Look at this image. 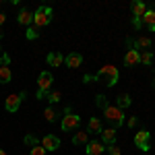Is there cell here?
Listing matches in <instances>:
<instances>
[{"label":"cell","mask_w":155,"mask_h":155,"mask_svg":"<svg viewBox=\"0 0 155 155\" xmlns=\"http://www.w3.org/2000/svg\"><path fill=\"white\" fill-rule=\"evenodd\" d=\"M130 106V95L128 93H120L118 97H116V107H120V110H124V107Z\"/></svg>","instance_id":"cell-21"},{"label":"cell","mask_w":155,"mask_h":155,"mask_svg":"<svg viewBox=\"0 0 155 155\" xmlns=\"http://www.w3.org/2000/svg\"><path fill=\"white\" fill-rule=\"evenodd\" d=\"M44 118L48 120V122H56V118H58V112H56L54 107H48V110L44 112Z\"/></svg>","instance_id":"cell-24"},{"label":"cell","mask_w":155,"mask_h":155,"mask_svg":"<svg viewBox=\"0 0 155 155\" xmlns=\"http://www.w3.org/2000/svg\"><path fill=\"white\" fill-rule=\"evenodd\" d=\"M91 79H101V81H106L107 87H114V85L118 83V79H120V72L118 68L114 66V64H106V66H101L99 68V72H97L95 77H85V81H91Z\"/></svg>","instance_id":"cell-1"},{"label":"cell","mask_w":155,"mask_h":155,"mask_svg":"<svg viewBox=\"0 0 155 155\" xmlns=\"http://www.w3.org/2000/svg\"><path fill=\"white\" fill-rule=\"evenodd\" d=\"M106 151V147L101 141H89L87 143V155H101Z\"/></svg>","instance_id":"cell-11"},{"label":"cell","mask_w":155,"mask_h":155,"mask_svg":"<svg viewBox=\"0 0 155 155\" xmlns=\"http://www.w3.org/2000/svg\"><path fill=\"white\" fill-rule=\"evenodd\" d=\"M104 116H106L107 122H112L114 126H122L124 124V110H120L116 106H107L104 110Z\"/></svg>","instance_id":"cell-3"},{"label":"cell","mask_w":155,"mask_h":155,"mask_svg":"<svg viewBox=\"0 0 155 155\" xmlns=\"http://www.w3.org/2000/svg\"><path fill=\"white\" fill-rule=\"evenodd\" d=\"M95 106L101 107V110H106V107L110 106V104H107V97H106V95H97V97H95Z\"/></svg>","instance_id":"cell-25"},{"label":"cell","mask_w":155,"mask_h":155,"mask_svg":"<svg viewBox=\"0 0 155 155\" xmlns=\"http://www.w3.org/2000/svg\"><path fill=\"white\" fill-rule=\"evenodd\" d=\"M139 62H141V58H139V50L128 48L126 56H124V64H126V66H137Z\"/></svg>","instance_id":"cell-10"},{"label":"cell","mask_w":155,"mask_h":155,"mask_svg":"<svg viewBox=\"0 0 155 155\" xmlns=\"http://www.w3.org/2000/svg\"><path fill=\"white\" fill-rule=\"evenodd\" d=\"M17 23H21V25H33V12L31 11H27V8H23V11L19 12V17H17Z\"/></svg>","instance_id":"cell-15"},{"label":"cell","mask_w":155,"mask_h":155,"mask_svg":"<svg viewBox=\"0 0 155 155\" xmlns=\"http://www.w3.org/2000/svg\"><path fill=\"white\" fill-rule=\"evenodd\" d=\"M52 8L50 6H39L35 12H33V25H35L37 29L39 27H46V25H50V21H52Z\"/></svg>","instance_id":"cell-2"},{"label":"cell","mask_w":155,"mask_h":155,"mask_svg":"<svg viewBox=\"0 0 155 155\" xmlns=\"http://www.w3.org/2000/svg\"><path fill=\"white\" fill-rule=\"evenodd\" d=\"M29 155H46V149H44L41 145H37V147L31 149V153H29Z\"/></svg>","instance_id":"cell-29"},{"label":"cell","mask_w":155,"mask_h":155,"mask_svg":"<svg viewBox=\"0 0 155 155\" xmlns=\"http://www.w3.org/2000/svg\"><path fill=\"white\" fill-rule=\"evenodd\" d=\"M134 145L143 151V153H149V130H139L134 134Z\"/></svg>","instance_id":"cell-6"},{"label":"cell","mask_w":155,"mask_h":155,"mask_svg":"<svg viewBox=\"0 0 155 155\" xmlns=\"http://www.w3.org/2000/svg\"><path fill=\"white\" fill-rule=\"evenodd\" d=\"M0 52H2V46H0Z\"/></svg>","instance_id":"cell-35"},{"label":"cell","mask_w":155,"mask_h":155,"mask_svg":"<svg viewBox=\"0 0 155 155\" xmlns=\"http://www.w3.org/2000/svg\"><path fill=\"white\" fill-rule=\"evenodd\" d=\"M41 147H44L46 151H56L60 147V139L54 137V134H46V137L41 139Z\"/></svg>","instance_id":"cell-8"},{"label":"cell","mask_w":155,"mask_h":155,"mask_svg":"<svg viewBox=\"0 0 155 155\" xmlns=\"http://www.w3.org/2000/svg\"><path fill=\"white\" fill-rule=\"evenodd\" d=\"M141 21H143L145 27H149V31H155V11L153 8H147V12L141 17Z\"/></svg>","instance_id":"cell-12"},{"label":"cell","mask_w":155,"mask_h":155,"mask_svg":"<svg viewBox=\"0 0 155 155\" xmlns=\"http://www.w3.org/2000/svg\"><path fill=\"white\" fill-rule=\"evenodd\" d=\"M101 130H104V126H101V122H99V118H89V124H87V132H95V134H101Z\"/></svg>","instance_id":"cell-18"},{"label":"cell","mask_w":155,"mask_h":155,"mask_svg":"<svg viewBox=\"0 0 155 155\" xmlns=\"http://www.w3.org/2000/svg\"><path fill=\"white\" fill-rule=\"evenodd\" d=\"M8 62H11V58L6 54H2V66H8Z\"/></svg>","instance_id":"cell-32"},{"label":"cell","mask_w":155,"mask_h":155,"mask_svg":"<svg viewBox=\"0 0 155 155\" xmlns=\"http://www.w3.org/2000/svg\"><path fill=\"white\" fill-rule=\"evenodd\" d=\"M99 137H101V143L114 145V141H116V128H104Z\"/></svg>","instance_id":"cell-16"},{"label":"cell","mask_w":155,"mask_h":155,"mask_svg":"<svg viewBox=\"0 0 155 155\" xmlns=\"http://www.w3.org/2000/svg\"><path fill=\"white\" fill-rule=\"evenodd\" d=\"M79 124H81V116H77V114H72L71 107H66V116L62 118V130L68 132V130H74V128H79Z\"/></svg>","instance_id":"cell-5"},{"label":"cell","mask_w":155,"mask_h":155,"mask_svg":"<svg viewBox=\"0 0 155 155\" xmlns=\"http://www.w3.org/2000/svg\"><path fill=\"white\" fill-rule=\"evenodd\" d=\"M46 62H48L50 66L58 68V66H62V64H64V56H62L60 52H52V54H48V56H46Z\"/></svg>","instance_id":"cell-13"},{"label":"cell","mask_w":155,"mask_h":155,"mask_svg":"<svg viewBox=\"0 0 155 155\" xmlns=\"http://www.w3.org/2000/svg\"><path fill=\"white\" fill-rule=\"evenodd\" d=\"M143 155H149V153H143Z\"/></svg>","instance_id":"cell-36"},{"label":"cell","mask_w":155,"mask_h":155,"mask_svg":"<svg viewBox=\"0 0 155 155\" xmlns=\"http://www.w3.org/2000/svg\"><path fill=\"white\" fill-rule=\"evenodd\" d=\"M139 58H141V64H151L153 54H151V50H143V52H139Z\"/></svg>","instance_id":"cell-23"},{"label":"cell","mask_w":155,"mask_h":155,"mask_svg":"<svg viewBox=\"0 0 155 155\" xmlns=\"http://www.w3.org/2000/svg\"><path fill=\"white\" fill-rule=\"evenodd\" d=\"M25 37H27L29 41H31V39H37V37H39V29H37L35 25H29L27 31H25Z\"/></svg>","instance_id":"cell-22"},{"label":"cell","mask_w":155,"mask_h":155,"mask_svg":"<svg viewBox=\"0 0 155 155\" xmlns=\"http://www.w3.org/2000/svg\"><path fill=\"white\" fill-rule=\"evenodd\" d=\"M23 97H25V93H12V95H8L6 97V101H4V106H6V110L8 112H17L19 107H21V101H23Z\"/></svg>","instance_id":"cell-7"},{"label":"cell","mask_w":155,"mask_h":155,"mask_svg":"<svg viewBox=\"0 0 155 155\" xmlns=\"http://www.w3.org/2000/svg\"><path fill=\"white\" fill-rule=\"evenodd\" d=\"M11 79H12L11 68H8V66H2V64H0V83L6 85V83H11Z\"/></svg>","instance_id":"cell-20"},{"label":"cell","mask_w":155,"mask_h":155,"mask_svg":"<svg viewBox=\"0 0 155 155\" xmlns=\"http://www.w3.org/2000/svg\"><path fill=\"white\" fill-rule=\"evenodd\" d=\"M132 48H134V50H149V48H151V39L145 37V35L137 37V39L132 41Z\"/></svg>","instance_id":"cell-17"},{"label":"cell","mask_w":155,"mask_h":155,"mask_svg":"<svg viewBox=\"0 0 155 155\" xmlns=\"http://www.w3.org/2000/svg\"><path fill=\"white\" fill-rule=\"evenodd\" d=\"M120 153H122V151H120L118 145H110V147H107V155H120Z\"/></svg>","instance_id":"cell-28"},{"label":"cell","mask_w":155,"mask_h":155,"mask_svg":"<svg viewBox=\"0 0 155 155\" xmlns=\"http://www.w3.org/2000/svg\"><path fill=\"white\" fill-rule=\"evenodd\" d=\"M130 11H132V17L141 19L145 12H147V4H145V2H141V0H137V2H132V4H130Z\"/></svg>","instance_id":"cell-14"},{"label":"cell","mask_w":155,"mask_h":155,"mask_svg":"<svg viewBox=\"0 0 155 155\" xmlns=\"http://www.w3.org/2000/svg\"><path fill=\"white\" fill-rule=\"evenodd\" d=\"M25 145H29V147L33 149V147H37V145H39V139H37V137H33V134H27V137H25Z\"/></svg>","instance_id":"cell-26"},{"label":"cell","mask_w":155,"mask_h":155,"mask_svg":"<svg viewBox=\"0 0 155 155\" xmlns=\"http://www.w3.org/2000/svg\"><path fill=\"white\" fill-rule=\"evenodd\" d=\"M52 83H54V77H52L48 71H44L41 74H39V79H37V87H39V89H37V99H41V97L48 95Z\"/></svg>","instance_id":"cell-4"},{"label":"cell","mask_w":155,"mask_h":155,"mask_svg":"<svg viewBox=\"0 0 155 155\" xmlns=\"http://www.w3.org/2000/svg\"><path fill=\"white\" fill-rule=\"evenodd\" d=\"M64 62H66L68 68H79V66L83 64V56H81L79 52H71V54L64 58Z\"/></svg>","instance_id":"cell-9"},{"label":"cell","mask_w":155,"mask_h":155,"mask_svg":"<svg viewBox=\"0 0 155 155\" xmlns=\"http://www.w3.org/2000/svg\"><path fill=\"white\" fill-rule=\"evenodd\" d=\"M4 21H6V15H4V12H0V27L4 25Z\"/></svg>","instance_id":"cell-33"},{"label":"cell","mask_w":155,"mask_h":155,"mask_svg":"<svg viewBox=\"0 0 155 155\" xmlns=\"http://www.w3.org/2000/svg\"><path fill=\"white\" fill-rule=\"evenodd\" d=\"M137 124H139V120L134 118V116H130V118H128V126L132 128V126H137Z\"/></svg>","instance_id":"cell-31"},{"label":"cell","mask_w":155,"mask_h":155,"mask_svg":"<svg viewBox=\"0 0 155 155\" xmlns=\"http://www.w3.org/2000/svg\"><path fill=\"white\" fill-rule=\"evenodd\" d=\"M132 25H134V29H141V27H143V21L137 19V17H132Z\"/></svg>","instance_id":"cell-30"},{"label":"cell","mask_w":155,"mask_h":155,"mask_svg":"<svg viewBox=\"0 0 155 155\" xmlns=\"http://www.w3.org/2000/svg\"><path fill=\"white\" fill-rule=\"evenodd\" d=\"M48 99L52 104H58L60 99H62V93H60V91H48Z\"/></svg>","instance_id":"cell-27"},{"label":"cell","mask_w":155,"mask_h":155,"mask_svg":"<svg viewBox=\"0 0 155 155\" xmlns=\"http://www.w3.org/2000/svg\"><path fill=\"white\" fill-rule=\"evenodd\" d=\"M72 143H74V145H87V143H89V132H87V130L74 132V137H72Z\"/></svg>","instance_id":"cell-19"},{"label":"cell","mask_w":155,"mask_h":155,"mask_svg":"<svg viewBox=\"0 0 155 155\" xmlns=\"http://www.w3.org/2000/svg\"><path fill=\"white\" fill-rule=\"evenodd\" d=\"M0 155H8V153H6V151H4V149H0Z\"/></svg>","instance_id":"cell-34"}]
</instances>
